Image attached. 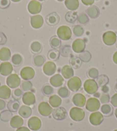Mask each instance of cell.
<instances>
[{
  "label": "cell",
  "instance_id": "83f0119b",
  "mask_svg": "<svg viewBox=\"0 0 117 131\" xmlns=\"http://www.w3.org/2000/svg\"><path fill=\"white\" fill-rule=\"evenodd\" d=\"M50 104L53 107H57L62 104V99L57 95H52L49 100Z\"/></svg>",
  "mask_w": 117,
  "mask_h": 131
},
{
  "label": "cell",
  "instance_id": "5b68a950",
  "mask_svg": "<svg viewBox=\"0 0 117 131\" xmlns=\"http://www.w3.org/2000/svg\"><path fill=\"white\" fill-rule=\"evenodd\" d=\"M116 40V34L113 31L106 32L103 35V41L107 46H112Z\"/></svg>",
  "mask_w": 117,
  "mask_h": 131
},
{
  "label": "cell",
  "instance_id": "f5cc1de1",
  "mask_svg": "<svg viewBox=\"0 0 117 131\" xmlns=\"http://www.w3.org/2000/svg\"><path fill=\"white\" fill-rule=\"evenodd\" d=\"M21 94L22 92L21 91L20 89H16L15 92H14V95H15V96H16V98H20L21 96Z\"/></svg>",
  "mask_w": 117,
  "mask_h": 131
},
{
  "label": "cell",
  "instance_id": "ab89813d",
  "mask_svg": "<svg viewBox=\"0 0 117 131\" xmlns=\"http://www.w3.org/2000/svg\"><path fill=\"white\" fill-rule=\"evenodd\" d=\"M78 20L79 22L81 23V24H86L88 22V18L87 16L86 15L85 13H81L78 16Z\"/></svg>",
  "mask_w": 117,
  "mask_h": 131
},
{
  "label": "cell",
  "instance_id": "c3c4849f",
  "mask_svg": "<svg viewBox=\"0 0 117 131\" xmlns=\"http://www.w3.org/2000/svg\"><path fill=\"white\" fill-rule=\"evenodd\" d=\"M53 92V89L50 86H45L43 88V92L46 95L51 94Z\"/></svg>",
  "mask_w": 117,
  "mask_h": 131
},
{
  "label": "cell",
  "instance_id": "4316f807",
  "mask_svg": "<svg viewBox=\"0 0 117 131\" xmlns=\"http://www.w3.org/2000/svg\"><path fill=\"white\" fill-rule=\"evenodd\" d=\"M65 5L66 8L71 10H75L79 6V0H65Z\"/></svg>",
  "mask_w": 117,
  "mask_h": 131
},
{
  "label": "cell",
  "instance_id": "be15d7a7",
  "mask_svg": "<svg viewBox=\"0 0 117 131\" xmlns=\"http://www.w3.org/2000/svg\"><path fill=\"white\" fill-rule=\"evenodd\" d=\"M39 1H44V0H39Z\"/></svg>",
  "mask_w": 117,
  "mask_h": 131
},
{
  "label": "cell",
  "instance_id": "d4e9b609",
  "mask_svg": "<svg viewBox=\"0 0 117 131\" xmlns=\"http://www.w3.org/2000/svg\"><path fill=\"white\" fill-rule=\"evenodd\" d=\"M18 113L23 118H28L32 114V109L26 105H22L19 109Z\"/></svg>",
  "mask_w": 117,
  "mask_h": 131
},
{
  "label": "cell",
  "instance_id": "603a6c76",
  "mask_svg": "<svg viewBox=\"0 0 117 131\" xmlns=\"http://www.w3.org/2000/svg\"><path fill=\"white\" fill-rule=\"evenodd\" d=\"M11 90L8 86L3 85L0 86V98L6 100L10 97Z\"/></svg>",
  "mask_w": 117,
  "mask_h": 131
},
{
  "label": "cell",
  "instance_id": "8992f818",
  "mask_svg": "<svg viewBox=\"0 0 117 131\" xmlns=\"http://www.w3.org/2000/svg\"><path fill=\"white\" fill-rule=\"evenodd\" d=\"M100 101L96 98H90L86 102V107L88 111L95 112L99 109Z\"/></svg>",
  "mask_w": 117,
  "mask_h": 131
},
{
  "label": "cell",
  "instance_id": "277c9868",
  "mask_svg": "<svg viewBox=\"0 0 117 131\" xmlns=\"http://www.w3.org/2000/svg\"><path fill=\"white\" fill-rule=\"evenodd\" d=\"M69 89L72 92H77L81 86V81L78 77H74L69 79L67 82Z\"/></svg>",
  "mask_w": 117,
  "mask_h": 131
},
{
  "label": "cell",
  "instance_id": "60d3db41",
  "mask_svg": "<svg viewBox=\"0 0 117 131\" xmlns=\"http://www.w3.org/2000/svg\"><path fill=\"white\" fill-rule=\"evenodd\" d=\"M49 58L52 60H56L59 57V52L56 50H51L48 53Z\"/></svg>",
  "mask_w": 117,
  "mask_h": 131
},
{
  "label": "cell",
  "instance_id": "816d5d0a",
  "mask_svg": "<svg viewBox=\"0 0 117 131\" xmlns=\"http://www.w3.org/2000/svg\"><path fill=\"white\" fill-rule=\"evenodd\" d=\"M111 103L114 106L117 107V93L114 94L113 96L111 97Z\"/></svg>",
  "mask_w": 117,
  "mask_h": 131
},
{
  "label": "cell",
  "instance_id": "94428289",
  "mask_svg": "<svg viewBox=\"0 0 117 131\" xmlns=\"http://www.w3.org/2000/svg\"><path fill=\"white\" fill-rule=\"evenodd\" d=\"M57 1H63V0H57Z\"/></svg>",
  "mask_w": 117,
  "mask_h": 131
},
{
  "label": "cell",
  "instance_id": "f907efd6",
  "mask_svg": "<svg viewBox=\"0 0 117 131\" xmlns=\"http://www.w3.org/2000/svg\"><path fill=\"white\" fill-rule=\"evenodd\" d=\"M109 95L107 94H104L102 95V97H100V101L102 103H103V104H106L109 101Z\"/></svg>",
  "mask_w": 117,
  "mask_h": 131
},
{
  "label": "cell",
  "instance_id": "6da1fadb",
  "mask_svg": "<svg viewBox=\"0 0 117 131\" xmlns=\"http://www.w3.org/2000/svg\"><path fill=\"white\" fill-rule=\"evenodd\" d=\"M69 116L73 120L80 121L85 118V113L82 109L78 107H74L70 110Z\"/></svg>",
  "mask_w": 117,
  "mask_h": 131
},
{
  "label": "cell",
  "instance_id": "e0dca14e",
  "mask_svg": "<svg viewBox=\"0 0 117 131\" xmlns=\"http://www.w3.org/2000/svg\"><path fill=\"white\" fill-rule=\"evenodd\" d=\"M44 20L41 15H37L32 16L30 18V24L33 28L38 29L43 25Z\"/></svg>",
  "mask_w": 117,
  "mask_h": 131
},
{
  "label": "cell",
  "instance_id": "836d02e7",
  "mask_svg": "<svg viewBox=\"0 0 117 131\" xmlns=\"http://www.w3.org/2000/svg\"><path fill=\"white\" fill-rule=\"evenodd\" d=\"M31 49L33 52L35 53L39 52L41 50V45L38 41H34L31 44Z\"/></svg>",
  "mask_w": 117,
  "mask_h": 131
},
{
  "label": "cell",
  "instance_id": "7402d4cb",
  "mask_svg": "<svg viewBox=\"0 0 117 131\" xmlns=\"http://www.w3.org/2000/svg\"><path fill=\"white\" fill-rule=\"evenodd\" d=\"M24 124V120L19 116H15L11 118L10 124L11 127L18 128L21 127Z\"/></svg>",
  "mask_w": 117,
  "mask_h": 131
},
{
  "label": "cell",
  "instance_id": "f6af8a7d",
  "mask_svg": "<svg viewBox=\"0 0 117 131\" xmlns=\"http://www.w3.org/2000/svg\"><path fill=\"white\" fill-rule=\"evenodd\" d=\"M88 75L91 78H97V77L98 75V71L97 69H91V70H90V71L88 72Z\"/></svg>",
  "mask_w": 117,
  "mask_h": 131
},
{
  "label": "cell",
  "instance_id": "e575fe53",
  "mask_svg": "<svg viewBox=\"0 0 117 131\" xmlns=\"http://www.w3.org/2000/svg\"><path fill=\"white\" fill-rule=\"evenodd\" d=\"M11 117V113L10 112L5 111L3 112H2L0 114V117H1V119L2 121H8L9 119Z\"/></svg>",
  "mask_w": 117,
  "mask_h": 131
},
{
  "label": "cell",
  "instance_id": "7a4b0ae2",
  "mask_svg": "<svg viewBox=\"0 0 117 131\" xmlns=\"http://www.w3.org/2000/svg\"><path fill=\"white\" fill-rule=\"evenodd\" d=\"M57 35L61 39L63 40H67L71 37L72 32L71 29L68 26L62 25L57 29Z\"/></svg>",
  "mask_w": 117,
  "mask_h": 131
},
{
  "label": "cell",
  "instance_id": "6f0895ef",
  "mask_svg": "<svg viewBox=\"0 0 117 131\" xmlns=\"http://www.w3.org/2000/svg\"><path fill=\"white\" fill-rule=\"evenodd\" d=\"M113 60L114 62L117 64V51H116V52L114 53L113 57Z\"/></svg>",
  "mask_w": 117,
  "mask_h": 131
},
{
  "label": "cell",
  "instance_id": "3957f363",
  "mask_svg": "<svg viewBox=\"0 0 117 131\" xmlns=\"http://www.w3.org/2000/svg\"><path fill=\"white\" fill-rule=\"evenodd\" d=\"M84 89L86 92L90 94H93L97 92L98 86L95 81L87 79L84 83Z\"/></svg>",
  "mask_w": 117,
  "mask_h": 131
},
{
  "label": "cell",
  "instance_id": "4dcf8cb0",
  "mask_svg": "<svg viewBox=\"0 0 117 131\" xmlns=\"http://www.w3.org/2000/svg\"><path fill=\"white\" fill-rule=\"evenodd\" d=\"M19 102L16 100H11L8 104V108L11 111L16 112L19 108Z\"/></svg>",
  "mask_w": 117,
  "mask_h": 131
},
{
  "label": "cell",
  "instance_id": "f35d334b",
  "mask_svg": "<svg viewBox=\"0 0 117 131\" xmlns=\"http://www.w3.org/2000/svg\"><path fill=\"white\" fill-rule=\"evenodd\" d=\"M60 41L57 37L54 36L51 39V44L54 48H57L60 46Z\"/></svg>",
  "mask_w": 117,
  "mask_h": 131
},
{
  "label": "cell",
  "instance_id": "680465c9",
  "mask_svg": "<svg viewBox=\"0 0 117 131\" xmlns=\"http://www.w3.org/2000/svg\"><path fill=\"white\" fill-rule=\"evenodd\" d=\"M115 116H116V117L117 118V108L116 109L115 111Z\"/></svg>",
  "mask_w": 117,
  "mask_h": 131
},
{
  "label": "cell",
  "instance_id": "6125c7cd",
  "mask_svg": "<svg viewBox=\"0 0 117 131\" xmlns=\"http://www.w3.org/2000/svg\"><path fill=\"white\" fill-rule=\"evenodd\" d=\"M116 89L117 90V83H116Z\"/></svg>",
  "mask_w": 117,
  "mask_h": 131
},
{
  "label": "cell",
  "instance_id": "681fc988",
  "mask_svg": "<svg viewBox=\"0 0 117 131\" xmlns=\"http://www.w3.org/2000/svg\"><path fill=\"white\" fill-rule=\"evenodd\" d=\"M7 39L4 33L0 32V45H3L6 43Z\"/></svg>",
  "mask_w": 117,
  "mask_h": 131
},
{
  "label": "cell",
  "instance_id": "d590c367",
  "mask_svg": "<svg viewBox=\"0 0 117 131\" xmlns=\"http://www.w3.org/2000/svg\"><path fill=\"white\" fill-rule=\"evenodd\" d=\"M73 32L74 34L76 36H80L83 34L84 30L83 28L80 26V25H76V26L74 28Z\"/></svg>",
  "mask_w": 117,
  "mask_h": 131
},
{
  "label": "cell",
  "instance_id": "bcb514c9",
  "mask_svg": "<svg viewBox=\"0 0 117 131\" xmlns=\"http://www.w3.org/2000/svg\"><path fill=\"white\" fill-rule=\"evenodd\" d=\"M80 57L81 58V60H83V61H85V62H86V58H87L88 61H89L91 57L90 54V53L87 52V51H86V52H84L81 53V54H80Z\"/></svg>",
  "mask_w": 117,
  "mask_h": 131
},
{
  "label": "cell",
  "instance_id": "ac0fdd59",
  "mask_svg": "<svg viewBox=\"0 0 117 131\" xmlns=\"http://www.w3.org/2000/svg\"><path fill=\"white\" fill-rule=\"evenodd\" d=\"M86 97L80 93H77L72 98V102L77 106L83 107L86 104Z\"/></svg>",
  "mask_w": 117,
  "mask_h": 131
},
{
  "label": "cell",
  "instance_id": "8fae6325",
  "mask_svg": "<svg viewBox=\"0 0 117 131\" xmlns=\"http://www.w3.org/2000/svg\"><path fill=\"white\" fill-rule=\"evenodd\" d=\"M35 72L33 69L30 67H25L21 70L20 75L24 80H29L33 78Z\"/></svg>",
  "mask_w": 117,
  "mask_h": 131
},
{
  "label": "cell",
  "instance_id": "d6a6232c",
  "mask_svg": "<svg viewBox=\"0 0 117 131\" xmlns=\"http://www.w3.org/2000/svg\"><path fill=\"white\" fill-rule=\"evenodd\" d=\"M11 61L15 66H18L22 63V58L19 54H15L11 58Z\"/></svg>",
  "mask_w": 117,
  "mask_h": 131
},
{
  "label": "cell",
  "instance_id": "30bf717a",
  "mask_svg": "<svg viewBox=\"0 0 117 131\" xmlns=\"http://www.w3.org/2000/svg\"><path fill=\"white\" fill-rule=\"evenodd\" d=\"M39 113L43 116H48L52 113V108L50 105L46 102H43L39 104L38 106Z\"/></svg>",
  "mask_w": 117,
  "mask_h": 131
},
{
  "label": "cell",
  "instance_id": "9f6ffc18",
  "mask_svg": "<svg viewBox=\"0 0 117 131\" xmlns=\"http://www.w3.org/2000/svg\"><path fill=\"white\" fill-rule=\"evenodd\" d=\"M5 106V102L3 100H0V110L4 109Z\"/></svg>",
  "mask_w": 117,
  "mask_h": 131
},
{
  "label": "cell",
  "instance_id": "9c48e42d",
  "mask_svg": "<svg viewBox=\"0 0 117 131\" xmlns=\"http://www.w3.org/2000/svg\"><path fill=\"white\" fill-rule=\"evenodd\" d=\"M28 9L30 13L35 15L40 13L41 10V4L36 0H32L29 2Z\"/></svg>",
  "mask_w": 117,
  "mask_h": 131
},
{
  "label": "cell",
  "instance_id": "f1b7e54d",
  "mask_svg": "<svg viewBox=\"0 0 117 131\" xmlns=\"http://www.w3.org/2000/svg\"><path fill=\"white\" fill-rule=\"evenodd\" d=\"M88 16L91 18H96L97 17L99 14V10L97 6H91L90 8H88L86 10Z\"/></svg>",
  "mask_w": 117,
  "mask_h": 131
},
{
  "label": "cell",
  "instance_id": "e7e4bbea",
  "mask_svg": "<svg viewBox=\"0 0 117 131\" xmlns=\"http://www.w3.org/2000/svg\"><path fill=\"white\" fill-rule=\"evenodd\" d=\"M114 131H117V129H115V130H114Z\"/></svg>",
  "mask_w": 117,
  "mask_h": 131
},
{
  "label": "cell",
  "instance_id": "1f68e13d",
  "mask_svg": "<svg viewBox=\"0 0 117 131\" xmlns=\"http://www.w3.org/2000/svg\"><path fill=\"white\" fill-rule=\"evenodd\" d=\"M70 63H71V66L75 69H78L80 67L81 64V60L79 59L78 58H72L70 60Z\"/></svg>",
  "mask_w": 117,
  "mask_h": 131
},
{
  "label": "cell",
  "instance_id": "52a82bcc",
  "mask_svg": "<svg viewBox=\"0 0 117 131\" xmlns=\"http://www.w3.org/2000/svg\"><path fill=\"white\" fill-rule=\"evenodd\" d=\"M20 78L18 75L13 74L9 75L6 79V83L10 88H16L20 84Z\"/></svg>",
  "mask_w": 117,
  "mask_h": 131
},
{
  "label": "cell",
  "instance_id": "cb8c5ba5",
  "mask_svg": "<svg viewBox=\"0 0 117 131\" xmlns=\"http://www.w3.org/2000/svg\"><path fill=\"white\" fill-rule=\"evenodd\" d=\"M62 74L64 78L69 79L74 75V70L71 66L65 65L62 68Z\"/></svg>",
  "mask_w": 117,
  "mask_h": 131
},
{
  "label": "cell",
  "instance_id": "484cf974",
  "mask_svg": "<svg viewBox=\"0 0 117 131\" xmlns=\"http://www.w3.org/2000/svg\"><path fill=\"white\" fill-rule=\"evenodd\" d=\"M10 57L11 52L8 48L3 47L0 50V60L2 61H6L9 60Z\"/></svg>",
  "mask_w": 117,
  "mask_h": 131
},
{
  "label": "cell",
  "instance_id": "2e32d148",
  "mask_svg": "<svg viewBox=\"0 0 117 131\" xmlns=\"http://www.w3.org/2000/svg\"><path fill=\"white\" fill-rule=\"evenodd\" d=\"M13 66L10 63L5 62L0 64V74L4 76L10 74L13 71Z\"/></svg>",
  "mask_w": 117,
  "mask_h": 131
},
{
  "label": "cell",
  "instance_id": "ffe728a7",
  "mask_svg": "<svg viewBox=\"0 0 117 131\" xmlns=\"http://www.w3.org/2000/svg\"><path fill=\"white\" fill-rule=\"evenodd\" d=\"M46 22L48 25H55L58 24L59 22L60 17L56 13L53 12L52 13L49 14L48 15L46 16L45 18Z\"/></svg>",
  "mask_w": 117,
  "mask_h": 131
},
{
  "label": "cell",
  "instance_id": "7bdbcfd3",
  "mask_svg": "<svg viewBox=\"0 0 117 131\" xmlns=\"http://www.w3.org/2000/svg\"><path fill=\"white\" fill-rule=\"evenodd\" d=\"M109 79L106 75H101L98 79V82L99 83V86H104L106 83H107Z\"/></svg>",
  "mask_w": 117,
  "mask_h": 131
},
{
  "label": "cell",
  "instance_id": "7dc6e473",
  "mask_svg": "<svg viewBox=\"0 0 117 131\" xmlns=\"http://www.w3.org/2000/svg\"><path fill=\"white\" fill-rule=\"evenodd\" d=\"M10 5L9 0H0V8L6 9Z\"/></svg>",
  "mask_w": 117,
  "mask_h": 131
},
{
  "label": "cell",
  "instance_id": "db71d44e",
  "mask_svg": "<svg viewBox=\"0 0 117 131\" xmlns=\"http://www.w3.org/2000/svg\"><path fill=\"white\" fill-rule=\"evenodd\" d=\"M81 2L85 5H91L94 2V0H81Z\"/></svg>",
  "mask_w": 117,
  "mask_h": 131
},
{
  "label": "cell",
  "instance_id": "44dd1931",
  "mask_svg": "<svg viewBox=\"0 0 117 131\" xmlns=\"http://www.w3.org/2000/svg\"><path fill=\"white\" fill-rule=\"evenodd\" d=\"M64 79L60 74H56L52 77L50 79V83L54 87H58L63 85Z\"/></svg>",
  "mask_w": 117,
  "mask_h": 131
},
{
  "label": "cell",
  "instance_id": "8d00e7d4",
  "mask_svg": "<svg viewBox=\"0 0 117 131\" xmlns=\"http://www.w3.org/2000/svg\"><path fill=\"white\" fill-rule=\"evenodd\" d=\"M101 111L105 115H107L109 113H111L112 107L108 104H105L102 106Z\"/></svg>",
  "mask_w": 117,
  "mask_h": 131
},
{
  "label": "cell",
  "instance_id": "5bb4252c",
  "mask_svg": "<svg viewBox=\"0 0 117 131\" xmlns=\"http://www.w3.org/2000/svg\"><path fill=\"white\" fill-rule=\"evenodd\" d=\"M28 125L30 129L37 130L40 129L41 127V121L37 117H32L30 118L28 122Z\"/></svg>",
  "mask_w": 117,
  "mask_h": 131
},
{
  "label": "cell",
  "instance_id": "9a60e30c",
  "mask_svg": "<svg viewBox=\"0 0 117 131\" xmlns=\"http://www.w3.org/2000/svg\"><path fill=\"white\" fill-rule=\"evenodd\" d=\"M43 71L46 75H52L56 72V66L55 63L51 61H48L44 64L43 66Z\"/></svg>",
  "mask_w": 117,
  "mask_h": 131
},
{
  "label": "cell",
  "instance_id": "74e56055",
  "mask_svg": "<svg viewBox=\"0 0 117 131\" xmlns=\"http://www.w3.org/2000/svg\"><path fill=\"white\" fill-rule=\"evenodd\" d=\"M44 60H45V59H44V58L43 56L37 55L34 58V64L36 66H41L44 63Z\"/></svg>",
  "mask_w": 117,
  "mask_h": 131
},
{
  "label": "cell",
  "instance_id": "b9f144b4",
  "mask_svg": "<svg viewBox=\"0 0 117 131\" xmlns=\"http://www.w3.org/2000/svg\"><path fill=\"white\" fill-rule=\"evenodd\" d=\"M58 94L62 97H67L69 95V92L67 89L65 87L61 88L58 90Z\"/></svg>",
  "mask_w": 117,
  "mask_h": 131
},
{
  "label": "cell",
  "instance_id": "91938a15",
  "mask_svg": "<svg viewBox=\"0 0 117 131\" xmlns=\"http://www.w3.org/2000/svg\"><path fill=\"white\" fill-rule=\"evenodd\" d=\"M11 1H12L13 2H18V1H20L21 0H11Z\"/></svg>",
  "mask_w": 117,
  "mask_h": 131
},
{
  "label": "cell",
  "instance_id": "ee69618b",
  "mask_svg": "<svg viewBox=\"0 0 117 131\" xmlns=\"http://www.w3.org/2000/svg\"><path fill=\"white\" fill-rule=\"evenodd\" d=\"M21 88L25 91L29 90L32 88V83L29 81H24L22 83Z\"/></svg>",
  "mask_w": 117,
  "mask_h": 131
},
{
  "label": "cell",
  "instance_id": "d6986e66",
  "mask_svg": "<svg viewBox=\"0 0 117 131\" xmlns=\"http://www.w3.org/2000/svg\"><path fill=\"white\" fill-rule=\"evenodd\" d=\"M22 102L27 105H33L36 102L34 95L32 92H27L23 94Z\"/></svg>",
  "mask_w": 117,
  "mask_h": 131
},
{
  "label": "cell",
  "instance_id": "4fadbf2b",
  "mask_svg": "<svg viewBox=\"0 0 117 131\" xmlns=\"http://www.w3.org/2000/svg\"><path fill=\"white\" fill-rule=\"evenodd\" d=\"M86 44L85 41L81 39H77L72 43V47L74 52L76 53L81 52L85 50Z\"/></svg>",
  "mask_w": 117,
  "mask_h": 131
},
{
  "label": "cell",
  "instance_id": "f546056e",
  "mask_svg": "<svg viewBox=\"0 0 117 131\" xmlns=\"http://www.w3.org/2000/svg\"><path fill=\"white\" fill-rule=\"evenodd\" d=\"M65 17L67 21L70 23H74L77 19V13L69 12L66 13Z\"/></svg>",
  "mask_w": 117,
  "mask_h": 131
},
{
  "label": "cell",
  "instance_id": "ba28073f",
  "mask_svg": "<svg viewBox=\"0 0 117 131\" xmlns=\"http://www.w3.org/2000/svg\"><path fill=\"white\" fill-rule=\"evenodd\" d=\"M89 120L90 123L93 125H99L103 120V116L99 112H95L90 114Z\"/></svg>",
  "mask_w": 117,
  "mask_h": 131
},
{
  "label": "cell",
  "instance_id": "7c38bea8",
  "mask_svg": "<svg viewBox=\"0 0 117 131\" xmlns=\"http://www.w3.org/2000/svg\"><path fill=\"white\" fill-rule=\"evenodd\" d=\"M53 117L56 120H64L67 116V112L64 107H60L55 108L53 111Z\"/></svg>",
  "mask_w": 117,
  "mask_h": 131
},
{
  "label": "cell",
  "instance_id": "11a10c76",
  "mask_svg": "<svg viewBox=\"0 0 117 131\" xmlns=\"http://www.w3.org/2000/svg\"><path fill=\"white\" fill-rule=\"evenodd\" d=\"M16 131H30L28 128L25 127H21L18 128Z\"/></svg>",
  "mask_w": 117,
  "mask_h": 131
}]
</instances>
